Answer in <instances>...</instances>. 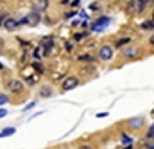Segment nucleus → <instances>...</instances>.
Listing matches in <instances>:
<instances>
[{"label": "nucleus", "mask_w": 154, "mask_h": 149, "mask_svg": "<svg viewBox=\"0 0 154 149\" xmlns=\"http://www.w3.org/2000/svg\"><path fill=\"white\" fill-rule=\"evenodd\" d=\"M79 149H92L91 146H88V145H83V146H80Z\"/></svg>", "instance_id": "obj_28"}, {"label": "nucleus", "mask_w": 154, "mask_h": 149, "mask_svg": "<svg viewBox=\"0 0 154 149\" xmlns=\"http://www.w3.org/2000/svg\"><path fill=\"white\" fill-rule=\"evenodd\" d=\"M34 106H36V102H32V103H29L28 106H25V108H23V111H28V109H31V108H34Z\"/></svg>", "instance_id": "obj_24"}, {"label": "nucleus", "mask_w": 154, "mask_h": 149, "mask_svg": "<svg viewBox=\"0 0 154 149\" xmlns=\"http://www.w3.org/2000/svg\"><path fill=\"white\" fill-rule=\"evenodd\" d=\"M34 68H36L39 72H43V68H42V65H39V63H34Z\"/></svg>", "instance_id": "obj_23"}, {"label": "nucleus", "mask_w": 154, "mask_h": 149, "mask_svg": "<svg viewBox=\"0 0 154 149\" xmlns=\"http://www.w3.org/2000/svg\"><path fill=\"white\" fill-rule=\"evenodd\" d=\"M127 11H129V12H131V11H134V0H131V2L128 3V6H127Z\"/></svg>", "instance_id": "obj_19"}, {"label": "nucleus", "mask_w": 154, "mask_h": 149, "mask_svg": "<svg viewBox=\"0 0 154 149\" xmlns=\"http://www.w3.org/2000/svg\"><path fill=\"white\" fill-rule=\"evenodd\" d=\"M122 141H123L125 145H131V138H129L128 135H123V137H122Z\"/></svg>", "instance_id": "obj_21"}, {"label": "nucleus", "mask_w": 154, "mask_h": 149, "mask_svg": "<svg viewBox=\"0 0 154 149\" xmlns=\"http://www.w3.org/2000/svg\"><path fill=\"white\" fill-rule=\"evenodd\" d=\"M146 8V0H134V9L139 14H142Z\"/></svg>", "instance_id": "obj_8"}, {"label": "nucleus", "mask_w": 154, "mask_h": 149, "mask_svg": "<svg viewBox=\"0 0 154 149\" xmlns=\"http://www.w3.org/2000/svg\"><path fill=\"white\" fill-rule=\"evenodd\" d=\"M108 25H109V18L102 17V18H97V20L91 25V29H92V31H103Z\"/></svg>", "instance_id": "obj_1"}, {"label": "nucleus", "mask_w": 154, "mask_h": 149, "mask_svg": "<svg viewBox=\"0 0 154 149\" xmlns=\"http://www.w3.org/2000/svg\"><path fill=\"white\" fill-rule=\"evenodd\" d=\"M54 46V39L53 37H46L42 40V43H40V49H43V55H48L49 51H51V48Z\"/></svg>", "instance_id": "obj_5"}, {"label": "nucleus", "mask_w": 154, "mask_h": 149, "mask_svg": "<svg viewBox=\"0 0 154 149\" xmlns=\"http://www.w3.org/2000/svg\"><path fill=\"white\" fill-rule=\"evenodd\" d=\"M90 9H92V11H99V3L96 2V3H92V5H90Z\"/></svg>", "instance_id": "obj_22"}, {"label": "nucleus", "mask_w": 154, "mask_h": 149, "mask_svg": "<svg viewBox=\"0 0 154 149\" xmlns=\"http://www.w3.org/2000/svg\"><path fill=\"white\" fill-rule=\"evenodd\" d=\"M128 124H129L133 129H137V128H140V126L143 124V118H131V120L128 122Z\"/></svg>", "instance_id": "obj_10"}, {"label": "nucleus", "mask_w": 154, "mask_h": 149, "mask_svg": "<svg viewBox=\"0 0 154 149\" xmlns=\"http://www.w3.org/2000/svg\"><path fill=\"white\" fill-rule=\"evenodd\" d=\"M113 54H114L113 48H111L109 45H103L99 51V57L102 60H111V59H113Z\"/></svg>", "instance_id": "obj_2"}, {"label": "nucleus", "mask_w": 154, "mask_h": 149, "mask_svg": "<svg viewBox=\"0 0 154 149\" xmlns=\"http://www.w3.org/2000/svg\"><path fill=\"white\" fill-rule=\"evenodd\" d=\"M8 102H9V97L6 95V94H0V106L6 105Z\"/></svg>", "instance_id": "obj_14"}, {"label": "nucleus", "mask_w": 154, "mask_h": 149, "mask_svg": "<svg viewBox=\"0 0 154 149\" xmlns=\"http://www.w3.org/2000/svg\"><path fill=\"white\" fill-rule=\"evenodd\" d=\"M62 3H68V0H62Z\"/></svg>", "instance_id": "obj_31"}, {"label": "nucleus", "mask_w": 154, "mask_h": 149, "mask_svg": "<svg viewBox=\"0 0 154 149\" xmlns=\"http://www.w3.org/2000/svg\"><path fill=\"white\" fill-rule=\"evenodd\" d=\"M127 149H131V146H128V148H127Z\"/></svg>", "instance_id": "obj_32"}, {"label": "nucleus", "mask_w": 154, "mask_h": 149, "mask_svg": "<svg viewBox=\"0 0 154 149\" xmlns=\"http://www.w3.org/2000/svg\"><path fill=\"white\" fill-rule=\"evenodd\" d=\"M12 134H16V128H5L3 131H0V137H9V135H12Z\"/></svg>", "instance_id": "obj_11"}, {"label": "nucleus", "mask_w": 154, "mask_h": 149, "mask_svg": "<svg viewBox=\"0 0 154 149\" xmlns=\"http://www.w3.org/2000/svg\"><path fill=\"white\" fill-rule=\"evenodd\" d=\"M46 6H48V0H40V2H39V8H40V11H45Z\"/></svg>", "instance_id": "obj_17"}, {"label": "nucleus", "mask_w": 154, "mask_h": 149, "mask_svg": "<svg viewBox=\"0 0 154 149\" xmlns=\"http://www.w3.org/2000/svg\"><path fill=\"white\" fill-rule=\"evenodd\" d=\"M153 26H154L153 20H146L145 23L142 25V28H143V29H153Z\"/></svg>", "instance_id": "obj_16"}, {"label": "nucleus", "mask_w": 154, "mask_h": 149, "mask_svg": "<svg viewBox=\"0 0 154 149\" xmlns=\"http://www.w3.org/2000/svg\"><path fill=\"white\" fill-rule=\"evenodd\" d=\"M106 112H100V114H97V117H99V118H102V117H106Z\"/></svg>", "instance_id": "obj_27"}, {"label": "nucleus", "mask_w": 154, "mask_h": 149, "mask_svg": "<svg viewBox=\"0 0 154 149\" xmlns=\"http://www.w3.org/2000/svg\"><path fill=\"white\" fill-rule=\"evenodd\" d=\"M146 149H153V143H151V146H148Z\"/></svg>", "instance_id": "obj_30"}, {"label": "nucleus", "mask_w": 154, "mask_h": 149, "mask_svg": "<svg viewBox=\"0 0 154 149\" xmlns=\"http://www.w3.org/2000/svg\"><path fill=\"white\" fill-rule=\"evenodd\" d=\"M128 43H129V39H128V37H123V39H120L117 43H116V46H117V48H122V46H125V45H128Z\"/></svg>", "instance_id": "obj_13"}, {"label": "nucleus", "mask_w": 154, "mask_h": 149, "mask_svg": "<svg viewBox=\"0 0 154 149\" xmlns=\"http://www.w3.org/2000/svg\"><path fill=\"white\" fill-rule=\"evenodd\" d=\"M6 114H8V111L2 108V109H0V118H3V117H5V115H6Z\"/></svg>", "instance_id": "obj_25"}, {"label": "nucleus", "mask_w": 154, "mask_h": 149, "mask_svg": "<svg viewBox=\"0 0 154 149\" xmlns=\"http://www.w3.org/2000/svg\"><path fill=\"white\" fill-rule=\"evenodd\" d=\"M39 22H40V14H39L37 11H32V12H31V14H28L25 18H22V22H20V23H29V25H32V26H34V25H37Z\"/></svg>", "instance_id": "obj_3"}, {"label": "nucleus", "mask_w": 154, "mask_h": 149, "mask_svg": "<svg viewBox=\"0 0 154 149\" xmlns=\"http://www.w3.org/2000/svg\"><path fill=\"white\" fill-rule=\"evenodd\" d=\"M79 60L80 61H92L94 60V57H92V55H88V54H85V55H80V57H79Z\"/></svg>", "instance_id": "obj_15"}, {"label": "nucleus", "mask_w": 154, "mask_h": 149, "mask_svg": "<svg viewBox=\"0 0 154 149\" xmlns=\"http://www.w3.org/2000/svg\"><path fill=\"white\" fill-rule=\"evenodd\" d=\"M137 52V48H129V49H125L123 51V55L125 57H134Z\"/></svg>", "instance_id": "obj_12"}, {"label": "nucleus", "mask_w": 154, "mask_h": 149, "mask_svg": "<svg viewBox=\"0 0 154 149\" xmlns=\"http://www.w3.org/2000/svg\"><path fill=\"white\" fill-rule=\"evenodd\" d=\"M77 85H79V79H77V77H68V79H65V81L62 83V89H63V91H71V89H74Z\"/></svg>", "instance_id": "obj_4"}, {"label": "nucleus", "mask_w": 154, "mask_h": 149, "mask_svg": "<svg viewBox=\"0 0 154 149\" xmlns=\"http://www.w3.org/2000/svg\"><path fill=\"white\" fill-rule=\"evenodd\" d=\"M8 86H9V91L11 92H16V94H20L23 91V83L20 80H11Z\"/></svg>", "instance_id": "obj_7"}, {"label": "nucleus", "mask_w": 154, "mask_h": 149, "mask_svg": "<svg viewBox=\"0 0 154 149\" xmlns=\"http://www.w3.org/2000/svg\"><path fill=\"white\" fill-rule=\"evenodd\" d=\"M42 55H43V54H42V51H40V48L34 51V57H36V59H42Z\"/></svg>", "instance_id": "obj_20"}, {"label": "nucleus", "mask_w": 154, "mask_h": 149, "mask_svg": "<svg viewBox=\"0 0 154 149\" xmlns=\"http://www.w3.org/2000/svg\"><path fill=\"white\" fill-rule=\"evenodd\" d=\"M3 28L6 29V31H14L16 28L18 26V22L16 20V18H12V17H6L5 20H3Z\"/></svg>", "instance_id": "obj_6"}, {"label": "nucleus", "mask_w": 154, "mask_h": 149, "mask_svg": "<svg viewBox=\"0 0 154 149\" xmlns=\"http://www.w3.org/2000/svg\"><path fill=\"white\" fill-rule=\"evenodd\" d=\"M39 94H40V97H51L53 95V88L51 86H48V85H45V86H42L40 88V91H39Z\"/></svg>", "instance_id": "obj_9"}, {"label": "nucleus", "mask_w": 154, "mask_h": 149, "mask_svg": "<svg viewBox=\"0 0 154 149\" xmlns=\"http://www.w3.org/2000/svg\"><path fill=\"white\" fill-rule=\"evenodd\" d=\"M3 48H5V40H3V39L0 37V51H2Z\"/></svg>", "instance_id": "obj_26"}, {"label": "nucleus", "mask_w": 154, "mask_h": 149, "mask_svg": "<svg viewBox=\"0 0 154 149\" xmlns=\"http://www.w3.org/2000/svg\"><path fill=\"white\" fill-rule=\"evenodd\" d=\"M153 135H154V128L151 126V128L148 129V134H146V138H148V140H153Z\"/></svg>", "instance_id": "obj_18"}, {"label": "nucleus", "mask_w": 154, "mask_h": 149, "mask_svg": "<svg viewBox=\"0 0 154 149\" xmlns=\"http://www.w3.org/2000/svg\"><path fill=\"white\" fill-rule=\"evenodd\" d=\"M79 3H80V0H74V2H73V5H74V6H76V5H79Z\"/></svg>", "instance_id": "obj_29"}]
</instances>
